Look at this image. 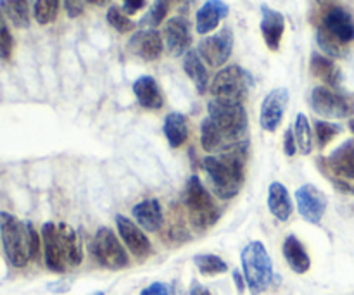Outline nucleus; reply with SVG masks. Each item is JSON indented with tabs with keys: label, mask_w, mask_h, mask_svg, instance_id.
Instances as JSON below:
<instances>
[{
	"label": "nucleus",
	"mask_w": 354,
	"mask_h": 295,
	"mask_svg": "<svg viewBox=\"0 0 354 295\" xmlns=\"http://www.w3.org/2000/svg\"><path fill=\"white\" fill-rule=\"evenodd\" d=\"M207 117L216 124L220 133L223 135L228 149L242 144L248 140V113L242 102H234V100L213 99L207 104Z\"/></svg>",
	"instance_id": "obj_3"
},
{
	"label": "nucleus",
	"mask_w": 354,
	"mask_h": 295,
	"mask_svg": "<svg viewBox=\"0 0 354 295\" xmlns=\"http://www.w3.org/2000/svg\"><path fill=\"white\" fill-rule=\"evenodd\" d=\"M327 164L337 176L354 182V142L348 140L327 158Z\"/></svg>",
	"instance_id": "obj_22"
},
{
	"label": "nucleus",
	"mask_w": 354,
	"mask_h": 295,
	"mask_svg": "<svg viewBox=\"0 0 354 295\" xmlns=\"http://www.w3.org/2000/svg\"><path fill=\"white\" fill-rule=\"evenodd\" d=\"M201 142H203V147L206 152L228 151V145L225 142L223 135L220 133L216 124L209 117H204L203 123H201Z\"/></svg>",
	"instance_id": "obj_29"
},
{
	"label": "nucleus",
	"mask_w": 354,
	"mask_h": 295,
	"mask_svg": "<svg viewBox=\"0 0 354 295\" xmlns=\"http://www.w3.org/2000/svg\"><path fill=\"white\" fill-rule=\"evenodd\" d=\"M230 12V7L223 0H207L196 14V30L199 35H207L218 28V24Z\"/></svg>",
	"instance_id": "obj_18"
},
{
	"label": "nucleus",
	"mask_w": 354,
	"mask_h": 295,
	"mask_svg": "<svg viewBox=\"0 0 354 295\" xmlns=\"http://www.w3.org/2000/svg\"><path fill=\"white\" fill-rule=\"evenodd\" d=\"M183 206L189 213V221L197 231H206L220 220V209L207 192L199 176H190L183 192Z\"/></svg>",
	"instance_id": "obj_5"
},
{
	"label": "nucleus",
	"mask_w": 354,
	"mask_h": 295,
	"mask_svg": "<svg viewBox=\"0 0 354 295\" xmlns=\"http://www.w3.org/2000/svg\"><path fill=\"white\" fill-rule=\"evenodd\" d=\"M339 133H342L341 124L328 123V121H315V137H317L318 149L324 151Z\"/></svg>",
	"instance_id": "obj_35"
},
{
	"label": "nucleus",
	"mask_w": 354,
	"mask_h": 295,
	"mask_svg": "<svg viewBox=\"0 0 354 295\" xmlns=\"http://www.w3.org/2000/svg\"><path fill=\"white\" fill-rule=\"evenodd\" d=\"M294 137H296L297 149L301 151V154L310 155L311 152H313L315 138H313V133H311V126L306 114L301 113L296 116V123H294Z\"/></svg>",
	"instance_id": "obj_30"
},
{
	"label": "nucleus",
	"mask_w": 354,
	"mask_h": 295,
	"mask_svg": "<svg viewBox=\"0 0 354 295\" xmlns=\"http://www.w3.org/2000/svg\"><path fill=\"white\" fill-rule=\"evenodd\" d=\"M322 26H324L332 37L337 38L341 44L346 45L354 40V21L351 14L346 9H342V7H332V9H328V12L325 14Z\"/></svg>",
	"instance_id": "obj_17"
},
{
	"label": "nucleus",
	"mask_w": 354,
	"mask_h": 295,
	"mask_svg": "<svg viewBox=\"0 0 354 295\" xmlns=\"http://www.w3.org/2000/svg\"><path fill=\"white\" fill-rule=\"evenodd\" d=\"M310 69L313 73L315 78L322 79L328 88H339L342 83V73L339 69V66L332 61L330 57H325V55L313 54L311 55Z\"/></svg>",
	"instance_id": "obj_23"
},
{
	"label": "nucleus",
	"mask_w": 354,
	"mask_h": 295,
	"mask_svg": "<svg viewBox=\"0 0 354 295\" xmlns=\"http://www.w3.org/2000/svg\"><path fill=\"white\" fill-rule=\"evenodd\" d=\"M133 93L144 109L158 111L165 106V97H162L161 88L152 76L144 75L135 79Z\"/></svg>",
	"instance_id": "obj_20"
},
{
	"label": "nucleus",
	"mask_w": 354,
	"mask_h": 295,
	"mask_svg": "<svg viewBox=\"0 0 354 295\" xmlns=\"http://www.w3.org/2000/svg\"><path fill=\"white\" fill-rule=\"evenodd\" d=\"M248 149L249 140H245L218 155L204 158V171L209 176L211 187L220 199H234L244 187Z\"/></svg>",
	"instance_id": "obj_1"
},
{
	"label": "nucleus",
	"mask_w": 354,
	"mask_h": 295,
	"mask_svg": "<svg viewBox=\"0 0 354 295\" xmlns=\"http://www.w3.org/2000/svg\"><path fill=\"white\" fill-rule=\"evenodd\" d=\"M289 99V90L283 88V86L272 90L265 97V100L261 104V111H259V124H261L263 130L270 131V133L279 130V126L282 124Z\"/></svg>",
	"instance_id": "obj_11"
},
{
	"label": "nucleus",
	"mask_w": 354,
	"mask_h": 295,
	"mask_svg": "<svg viewBox=\"0 0 354 295\" xmlns=\"http://www.w3.org/2000/svg\"><path fill=\"white\" fill-rule=\"evenodd\" d=\"M283 258H286L287 265L297 275H304V273L310 272L311 268V259L308 256L306 249L301 244L299 238L296 235H287L286 240H283Z\"/></svg>",
	"instance_id": "obj_21"
},
{
	"label": "nucleus",
	"mask_w": 354,
	"mask_h": 295,
	"mask_svg": "<svg viewBox=\"0 0 354 295\" xmlns=\"http://www.w3.org/2000/svg\"><path fill=\"white\" fill-rule=\"evenodd\" d=\"M234 282H235V285H237V290H239V294H242L245 290V278H244V275H242L241 272H239V269H234Z\"/></svg>",
	"instance_id": "obj_43"
},
{
	"label": "nucleus",
	"mask_w": 354,
	"mask_h": 295,
	"mask_svg": "<svg viewBox=\"0 0 354 295\" xmlns=\"http://www.w3.org/2000/svg\"><path fill=\"white\" fill-rule=\"evenodd\" d=\"M189 2V0H154V3L151 6V10L144 16L142 24L149 28H158L159 24L165 21V17L168 16L169 9L173 7V3H183Z\"/></svg>",
	"instance_id": "obj_32"
},
{
	"label": "nucleus",
	"mask_w": 354,
	"mask_h": 295,
	"mask_svg": "<svg viewBox=\"0 0 354 295\" xmlns=\"http://www.w3.org/2000/svg\"><path fill=\"white\" fill-rule=\"evenodd\" d=\"M259 28H261L266 47L272 52L279 50L283 31H286V17H283V14L280 12V10H275L272 9V7L266 6V3H263Z\"/></svg>",
	"instance_id": "obj_16"
},
{
	"label": "nucleus",
	"mask_w": 354,
	"mask_h": 295,
	"mask_svg": "<svg viewBox=\"0 0 354 295\" xmlns=\"http://www.w3.org/2000/svg\"><path fill=\"white\" fill-rule=\"evenodd\" d=\"M296 204L299 214L311 225H318L327 211V196L311 183L299 187L296 190Z\"/></svg>",
	"instance_id": "obj_10"
},
{
	"label": "nucleus",
	"mask_w": 354,
	"mask_h": 295,
	"mask_svg": "<svg viewBox=\"0 0 354 295\" xmlns=\"http://www.w3.org/2000/svg\"><path fill=\"white\" fill-rule=\"evenodd\" d=\"M57 227L68 266H73V268H75V266H80L83 261V249L78 234L66 223H59Z\"/></svg>",
	"instance_id": "obj_26"
},
{
	"label": "nucleus",
	"mask_w": 354,
	"mask_h": 295,
	"mask_svg": "<svg viewBox=\"0 0 354 295\" xmlns=\"http://www.w3.org/2000/svg\"><path fill=\"white\" fill-rule=\"evenodd\" d=\"M92 295H106L104 292H95V294H92Z\"/></svg>",
	"instance_id": "obj_47"
},
{
	"label": "nucleus",
	"mask_w": 354,
	"mask_h": 295,
	"mask_svg": "<svg viewBox=\"0 0 354 295\" xmlns=\"http://www.w3.org/2000/svg\"><path fill=\"white\" fill-rule=\"evenodd\" d=\"M283 151H286V154L289 155V158H292L297 152V142L296 137H294V128L286 130V135H283Z\"/></svg>",
	"instance_id": "obj_38"
},
{
	"label": "nucleus",
	"mask_w": 354,
	"mask_h": 295,
	"mask_svg": "<svg viewBox=\"0 0 354 295\" xmlns=\"http://www.w3.org/2000/svg\"><path fill=\"white\" fill-rule=\"evenodd\" d=\"M318 3H322V6H324V3H328V2H332V0H317Z\"/></svg>",
	"instance_id": "obj_45"
},
{
	"label": "nucleus",
	"mask_w": 354,
	"mask_h": 295,
	"mask_svg": "<svg viewBox=\"0 0 354 295\" xmlns=\"http://www.w3.org/2000/svg\"><path fill=\"white\" fill-rule=\"evenodd\" d=\"M140 295H171V290H169V285H166V283L154 282L149 287H145Z\"/></svg>",
	"instance_id": "obj_39"
},
{
	"label": "nucleus",
	"mask_w": 354,
	"mask_h": 295,
	"mask_svg": "<svg viewBox=\"0 0 354 295\" xmlns=\"http://www.w3.org/2000/svg\"><path fill=\"white\" fill-rule=\"evenodd\" d=\"M86 2H90V3H95V6H106V3L109 2V0H86Z\"/></svg>",
	"instance_id": "obj_44"
},
{
	"label": "nucleus",
	"mask_w": 354,
	"mask_h": 295,
	"mask_svg": "<svg viewBox=\"0 0 354 295\" xmlns=\"http://www.w3.org/2000/svg\"><path fill=\"white\" fill-rule=\"evenodd\" d=\"M194 265L204 276H216L228 272L227 263L216 254H196L194 256Z\"/></svg>",
	"instance_id": "obj_31"
},
{
	"label": "nucleus",
	"mask_w": 354,
	"mask_h": 295,
	"mask_svg": "<svg viewBox=\"0 0 354 295\" xmlns=\"http://www.w3.org/2000/svg\"><path fill=\"white\" fill-rule=\"evenodd\" d=\"M311 107L328 120H342L354 114V100L328 86H315L311 92Z\"/></svg>",
	"instance_id": "obj_8"
},
{
	"label": "nucleus",
	"mask_w": 354,
	"mask_h": 295,
	"mask_svg": "<svg viewBox=\"0 0 354 295\" xmlns=\"http://www.w3.org/2000/svg\"><path fill=\"white\" fill-rule=\"evenodd\" d=\"M41 242H44L45 266L52 273H66L68 261H66L64 249H62L59 227L54 223H45L41 227Z\"/></svg>",
	"instance_id": "obj_12"
},
{
	"label": "nucleus",
	"mask_w": 354,
	"mask_h": 295,
	"mask_svg": "<svg viewBox=\"0 0 354 295\" xmlns=\"http://www.w3.org/2000/svg\"><path fill=\"white\" fill-rule=\"evenodd\" d=\"M116 227H118V234H120L121 240L124 242L128 251L138 259H145L149 254L152 252V245L151 240L147 238V235L127 216H121L118 214L116 216Z\"/></svg>",
	"instance_id": "obj_14"
},
{
	"label": "nucleus",
	"mask_w": 354,
	"mask_h": 295,
	"mask_svg": "<svg viewBox=\"0 0 354 295\" xmlns=\"http://www.w3.org/2000/svg\"><path fill=\"white\" fill-rule=\"evenodd\" d=\"M349 128H351V131L354 133V120L349 121Z\"/></svg>",
	"instance_id": "obj_46"
},
{
	"label": "nucleus",
	"mask_w": 354,
	"mask_h": 295,
	"mask_svg": "<svg viewBox=\"0 0 354 295\" xmlns=\"http://www.w3.org/2000/svg\"><path fill=\"white\" fill-rule=\"evenodd\" d=\"M106 17H107V23H109L111 26L118 31V33H128V31L135 30V26H137V24H135L133 21H131L130 17H128L127 14H124L123 10L116 6L109 7Z\"/></svg>",
	"instance_id": "obj_36"
},
{
	"label": "nucleus",
	"mask_w": 354,
	"mask_h": 295,
	"mask_svg": "<svg viewBox=\"0 0 354 295\" xmlns=\"http://www.w3.org/2000/svg\"><path fill=\"white\" fill-rule=\"evenodd\" d=\"M90 254L95 259V263H99L106 269L118 272V269H123L130 265L127 251L118 240L114 231L107 227L97 230L95 237L92 238V244H90Z\"/></svg>",
	"instance_id": "obj_7"
},
{
	"label": "nucleus",
	"mask_w": 354,
	"mask_h": 295,
	"mask_svg": "<svg viewBox=\"0 0 354 295\" xmlns=\"http://www.w3.org/2000/svg\"><path fill=\"white\" fill-rule=\"evenodd\" d=\"M165 44L171 55L178 57L189 52L192 44L190 23L185 16H175L165 23Z\"/></svg>",
	"instance_id": "obj_13"
},
{
	"label": "nucleus",
	"mask_w": 354,
	"mask_h": 295,
	"mask_svg": "<svg viewBox=\"0 0 354 295\" xmlns=\"http://www.w3.org/2000/svg\"><path fill=\"white\" fill-rule=\"evenodd\" d=\"M317 41H318V45H320L322 50H324L327 55H330V57H344V54H346L344 44H341L337 38L332 37V35L328 33L324 26L318 28Z\"/></svg>",
	"instance_id": "obj_34"
},
{
	"label": "nucleus",
	"mask_w": 354,
	"mask_h": 295,
	"mask_svg": "<svg viewBox=\"0 0 354 295\" xmlns=\"http://www.w3.org/2000/svg\"><path fill=\"white\" fill-rule=\"evenodd\" d=\"M183 69H185L187 76L192 79V83L196 85L197 92L201 95H204L209 85V76H207V69L204 66L203 59L197 54V50H189L185 54V61H183Z\"/></svg>",
	"instance_id": "obj_27"
},
{
	"label": "nucleus",
	"mask_w": 354,
	"mask_h": 295,
	"mask_svg": "<svg viewBox=\"0 0 354 295\" xmlns=\"http://www.w3.org/2000/svg\"><path fill=\"white\" fill-rule=\"evenodd\" d=\"M234 50V33L228 26L221 28L218 33L203 38L197 47V54L206 61L211 68H221L227 64Z\"/></svg>",
	"instance_id": "obj_9"
},
{
	"label": "nucleus",
	"mask_w": 354,
	"mask_h": 295,
	"mask_svg": "<svg viewBox=\"0 0 354 295\" xmlns=\"http://www.w3.org/2000/svg\"><path fill=\"white\" fill-rule=\"evenodd\" d=\"M64 9L69 17H78L83 14V0H64Z\"/></svg>",
	"instance_id": "obj_40"
},
{
	"label": "nucleus",
	"mask_w": 354,
	"mask_h": 295,
	"mask_svg": "<svg viewBox=\"0 0 354 295\" xmlns=\"http://www.w3.org/2000/svg\"><path fill=\"white\" fill-rule=\"evenodd\" d=\"M190 295H213L209 292V289H206L204 285H201L197 280H192V283H190V290H189Z\"/></svg>",
	"instance_id": "obj_42"
},
{
	"label": "nucleus",
	"mask_w": 354,
	"mask_h": 295,
	"mask_svg": "<svg viewBox=\"0 0 354 295\" xmlns=\"http://www.w3.org/2000/svg\"><path fill=\"white\" fill-rule=\"evenodd\" d=\"M59 3L61 0H35L33 16L38 24L54 23L59 14Z\"/></svg>",
	"instance_id": "obj_33"
},
{
	"label": "nucleus",
	"mask_w": 354,
	"mask_h": 295,
	"mask_svg": "<svg viewBox=\"0 0 354 295\" xmlns=\"http://www.w3.org/2000/svg\"><path fill=\"white\" fill-rule=\"evenodd\" d=\"M14 48V38L12 33H10L9 26H7L6 16L0 10V59L3 61H9L10 55H12Z\"/></svg>",
	"instance_id": "obj_37"
},
{
	"label": "nucleus",
	"mask_w": 354,
	"mask_h": 295,
	"mask_svg": "<svg viewBox=\"0 0 354 295\" xmlns=\"http://www.w3.org/2000/svg\"><path fill=\"white\" fill-rule=\"evenodd\" d=\"M0 10L19 30L30 26V0H0Z\"/></svg>",
	"instance_id": "obj_28"
},
{
	"label": "nucleus",
	"mask_w": 354,
	"mask_h": 295,
	"mask_svg": "<svg viewBox=\"0 0 354 295\" xmlns=\"http://www.w3.org/2000/svg\"><path fill=\"white\" fill-rule=\"evenodd\" d=\"M121 2H123V12L127 16H131V14H137L138 10L144 9L147 0H121Z\"/></svg>",
	"instance_id": "obj_41"
},
{
	"label": "nucleus",
	"mask_w": 354,
	"mask_h": 295,
	"mask_svg": "<svg viewBox=\"0 0 354 295\" xmlns=\"http://www.w3.org/2000/svg\"><path fill=\"white\" fill-rule=\"evenodd\" d=\"M268 209L279 221H287L292 216V200L280 182H273L268 189Z\"/></svg>",
	"instance_id": "obj_24"
},
{
	"label": "nucleus",
	"mask_w": 354,
	"mask_h": 295,
	"mask_svg": "<svg viewBox=\"0 0 354 295\" xmlns=\"http://www.w3.org/2000/svg\"><path fill=\"white\" fill-rule=\"evenodd\" d=\"M0 238L7 261L14 268H24L40 254V235L33 223L21 221L6 211H0Z\"/></svg>",
	"instance_id": "obj_2"
},
{
	"label": "nucleus",
	"mask_w": 354,
	"mask_h": 295,
	"mask_svg": "<svg viewBox=\"0 0 354 295\" xmlns=\"http://www.w3.org/2000/svg\"><path fill=\"white\" fill-rule=\"evenodd\" d=\"M133 218L145 231L156 234L165 225V213L158 199H145L133 207Z\"/></svg>",
	"instance_id": "obj_19"
},
{
	"label": "nucleus",
	"mask_w": 354,
	"mask_h": 295,
	"mask_svg": "<svg viewBox=\"0 0 354 295\" xmlns=\"http://www.w3.org/2000/svg\"><path fill=\"white\" fill-rule=\"evenodd\" d=\"M254 86V78L249 71L237 64L227 66L216 73L209 90L214 99L234 100V102L244 104L249 90Z\"/></svg>",
	"instance_id": "obj_6"
},
{
	"label": "nucleus",
	"mask_w": 354,
	"mask_h": 295,
	"mask_svg": "<svg viewBox=\"0 0 354 295\" xmlns=\"http://www.w3.org/2000/svg\"><path fill=\"white\" fill-rule=\"evenodd\" d=\"M241 263L242 275H244L249 292L252 295H259L270 289L273 278H275V273H273L272 258H270L263 242H249L242 249Z\"/></svg>",
	"instance_id": "obj_4"
},
{
	"label": "nucleus",
	"mask_w": 354,
	"mask_h": 295,
	"mask_svg": "<svg viewBox=\"0 0 354 295\" xmlns=\"http://www.w3.org/2000/svg\"><path fill=\"white\" fill-rule=\"evenodd\" d=\"M165 137L168 140L169 147L178 149L189 138V124H187V117L180 113H169L165 120Z\"/></svg>",
	"instance_id": "obj_25"
},
{
	"label": "nucleus",
	"mask_w": 354,
	"mask_h": 295,
	"mask_svg": "<svg viewBox=\"0 0 354 295\" xmlns=\"http://www.w3.org/2000/svg\"><path fill=\"white\" fill-rule=\"evenodd\" d=\"M162 48H165L162 37L154 28L137 31L128 41V50L147 62L158 61L162 54Z\"/></svg>",
	"instance_id": "obj_15"
}]
</instances>
